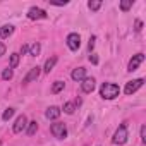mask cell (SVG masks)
<instances>
[{
    "mask_svg": "<svg viewBox=\"0 0 146 146\" xmlns=\"http://www.w3.org/2000/svg\"><path fill=\"white\" fill-rule=\"evenodd\" d=\"M119 93H120V88L113 83H103L100 88V96L103 100H113L119 96Z\"/></svg>",
    "mask_w": 146,
    "mask_h": 146,
    "instance_id": "6da1fadb",
    "label": "cell"
},
{
    "mask_svg": "<svg viewBox=\"0 0 146 146\" xmlns=\"http://www.w3.org/2000/svg\"><path fill=\"white\" fill-rule=\"evenodd\" d=\"M127 137H129L127 125L122 124V125H119V129L115 131V134H113V137H112V143H113V144H124V143L127 141Z\"/></svg>",
    "mask_w": 146,
    "mask_h": 146,
    "instance_id": "7a4b0ae2",
    "label": "cell"
},
{
    "mask_svg": "<svg viewBox=\"0 0 146 146\" xmlns=\"http://www.w3.org/2000/svg\"><path fill=\"white\" fill-rule=\"evenodd\" d=\"M50 132H52L55 137L64 139V137L67 136V127H65V124H64V122H55V124H52V125H50Z\"/></svg>",
    "mask_w": 146,
    "mask_h": 146,
    "instance_id": "3957f363",
    "label": "cell"
},
{
    "mask_svg": "<svg viewBox=\"0 0 146 146\" xmlns=\"http://www.w3.org/2000/svg\"><path fill=\"white\" fill-rule=\"evenodd\" d=\"M143 83H144V79H141V78H139V79H134V81H129V83L125 84V88H124V93L131 96L132 93H136V91L143 86Z\"/></svg>",
    "mask_w": 146,
    "mask_h": 146,
    "instance_id": "277c9868",
    "label": "cell"
},
{
    "mask_svg": "<svg viewBox=\"0 0 146 146\" xmlns=\"http://www.w3.org/2000/svg\"><path fill=\"white\" fill-rule=\"evenodd\" d=\"M67 46L72 50V52H76L79 46H81V36L78 33H70L67 36Z\"/></svg>",
    "mask_w": 146,
    "mask_h": 146,
    "instance_id": "5b68a950",
    "label": "cell"
},
{
    "mask_svg": "<svg viewBox=\"0 0 146 146\" xmlns=\"http://www.w3.org/2000/svg\"><path fill=\"white\" fill-rule=\"evenodd\" d=\"M143 62H144V55H143V53H136V55H132V58L129 60L127 70H129V72H134V70H136Z\"/></svg>",
    "mask_w": 146,
    "mask_h": 146,
    "instance_id": "8992f818",
    "label": "cell"
},
{
    "mask_svg": "<svg viewBox=\"0 0 146 146\" xmlns=\"http://www.w3.org/2000/svg\"><path fill=\"white\" fill-rule=\"evenodd\" d=\"M28 17H29V19H46L48 14H46V11L40 9V7H31V9L28 11Z\"/></svg>",
    "mask_w": 146,
    "mask_h": 146,
    "instance_id": "52a82bcc",
    "label": "cell"
},
{
    "mask_svg": "<svg viewBox=\"0 0 146 146\" xmlns=\"http://www.w3.org/2000/svg\"><path fill=\"white\" fill-rule=\"evenodd\" d=\"M40 74H41V67H33L29 72H28V74H26V78L23 79V83L24 84H28V83H33V81H36L38 78H40Z\"/></svg>",
    "mask_w": 146,
    "mask_h": 146,
    "instance_id": "ba28073f",
    "label": "cell"
},
{
    "mask_svg": "<svg viewBox=\"0 0 146 146\" xmlns=\"http://www.w3.org/2000/svg\"><path fill=\"white\" fill-rule=\"evenodd\" d=\"M28 125V119H26V115H19L17 119H16V122H14V127H12V131L16 132V134H19V132H23V129Z\"/></svg>",
    "mask_w": 146,
    "mask_h": 146,
    "instance_id": "9c48e42d",
    "label": "cell"
},
{
    "mask_svg": "<svg viewBox=\"0 0 146 146\" xmlns=\"http://www.w3.org/2000/svg\"><path fill=\"white\" fill-rule=\"evenodd\" d=\"M81 90H83V93H91L95 90V79L93 78H84L81 81Z\"/></svg>",
    "mask_w": 146,
    "mask_h": 146,
    "instance_id": "30bf717a",
    "label": "cell"
},
{
    "mask_svg": "<svg viewBox=\"0 0 146 146\" xmlns=\"http://www.w3.org/2000/svg\"><path fill=\"white\" fill-rule=\"evenodd\" d=\"M60 113H62V110H60L58 107H48L46 112H45V117H46L48 120H57V119L60 117Z\"/></svg>",
    "mask_w": 146,
    "mask_h": 146,
    "instance_id": "8fae6325",
    "label": "cell"
},
{
    "mask_svg": "<svg viewBox=\"0 0 146 146\" xmlns=\"http://www.w3.org/2000/svg\"><path fill=\"white\" fill-rule=\"evenodd\" d=\"M70 78L74 79V81H83V79L86 78V69H84V67L74 69V70H72V74H70Z\"/></svg>",
    "mask_w": 146,
    "mask_h": 146,
    "instance_id": "7c38bea8",
    "label": "cell"
},
{
    "mask_svg": "<svg viewBox=\"0 0 146 146\" xmlns=\"http://www.w3.org/2000/svg\"><path fill=\"white\" fill-rule=\"evenodd\" d=\"M12 33H14V26L12 24H5V26L0 28V38H4V40H7Z\"/></svg>",
    "mask_w": 146,
    "mask_h": 146,
    "instance_id": "4fadbf2b",
    "label": "cell"
},
{
    "mask_svg": "<svg viewBox=\"0 0 146 146\" xmlns=\"http://www.w3.org/2000/svg\"><path fill=\"white\" fill-rule=\"evenodd\" d=\"M55 64H57V57H50L46 62H45V67H43V70L46 72V74H48V72L55 67Z\"/></svg>",
    "mask_w": 146,
    "mask_h": 146,
    "instance_id": "5bb4252c",
    "label": "cell"
},
{
    "mask_svg": "<svg viewBox=\"0 0 146 146\" xmlns=\"http://www.w3.org/2000/svg\"><path fill=\"white\" fill-rule=\"evenodd\" d=\"M36 131H38V122L36 120H31V122H28V136H33V134H36Z\"/></svg>",
    "mask_w": 146,
    "mask_h": 146,
    "instance_id": "9a60e30c",
    "label": "cell"
},
{
    "mask_svg": "<svg viewBox=\"0 0 146 146\" xmlns=\"http://www.w3.org/2000/svg\"><path fill=\"white\" fill-rule=\"evenodd\" d=\"M64 86H65V83H64V81H55V83H53V86H52V93H53V95L60 93V91L64 90Z\"/></svg>",
    "mask_w": 146,
    "mask_h": 146,
    "instance_id": "2e32d148",
    "label": "cell"
},
{
    "mask_svg": "<svg viewBox=\"0 0 146 146\" xmlns=\"http://www.w3.org/2000/svg\"><path fill=\"white\" fill-rule=\"evenodd\" d=\"M74 110H76V103L67 102V103L64 105V112H65L67 115H72V113H74Z\"/></svg>",
    "mask_w": 146,
    "mask_h": 146,
    "instance_id": "e0dca14e",
    "label": "cell"
},
{
    "mask_svg": "<svg viewBox=\"0 0 146 146\" xmlns=\"http://www.w3.org/2000/svg\"><path fill=\"white\" fill-rule=\"evenodd\" d=\"M12 76H14V70H12L11 67L4 69V72H2V79H4V81H9V79H12Z\"/></svg>",
    "mask_w": 146,
    "mask_h": 146,
    "instance_id": "ac0fdd59",
    "label": "cell"
},
{
    "mask_svg": "<svg viewBox=\"0 0 146 146\" xmlns=\"http://www.w3.org/2000/svg\"><path fill=\"white\" fill-rule=\"evenodd\" d=\"M131 7H132V0H122V2H120V11L127 12Z\"/></svg>",
    "mask_w": 146,
    "mask_h": 146,
    "instance_id": "d6986e66",
    "label": "cell"
},
{
    "mask_svg": "<svg viewBox=\"0 0 146 146\" xmlns=\"http://www.w3.org/2000/svg\"><path fill=\"white\" fill-rule=\"evenodd\" d=\"M40 50H41V45H40V43H33V45L29 46V55H38Z\"/></svg>",
    "mask_w": 146,
    "mask_h": 146,
    "instance_id": "ffe728a7",
    "label": "cell"
},
{
    "mask_svg": "<svg viewBox=\"0 0 146 146\" xmlns=\"http://www.w3.org/2000/svg\"><path fill=\"white\" fill-rule=\"evenodd\" d=\"M17 64H19V53H12L11 55V69H16L17 67Z\"/></svg>",
    "mask_w": 146,
    "mask_h": 146,
    "instance_id": "44dd1931",
    "label": "cell"
},
{
    "mask_svg": "<svg viewBox=\"0 0 146 146\" xmlns=\"http://www.w3.org/2000/svg\"><path fill=\"white\" fill-rule=\"evenodd\" d=\"M14 112H16L14 108H7V110H5V112L2 113V120H4V122H7V120H9V119H11V117L14 115Z\"/></svg>",
    "mask_w": 146,
    "mask_h": 146,
    "instance_id": "7402d4cb",
    "label": "cell"
},
{
    "mask_svg": "<svg viewBox=\"0 0 146 146\" xmlns=\"http://www.w3.org/2000/svg\"><path fill=\"white\" fill-rule=\"evenodd\" d=\"M88 7H90V11H98L102 7V2L100 0H91V2L88 4Z\"/></svg>",
    "mask_w": 146,
    "mask_h": 146,
    "instance_id": "603a6c76",
    "label": "cell"
},
{
    "mask_svg": "<svg viewBox=\"0 0 146 146\" xmlns=\"http://www.w3.org/2000/svg\"><path fill=\"white\" fill-rule=\"evenodd\" d=\"M141 141L146 143V125H141Z\"/></svg>",
    "mask_w": 146,
    "mask_h": 146,
    "instance_id": "cb8c5ba5",
    "label": "cell"
},
{
    "mask_svg": "<svg viewBox=\"0 0 146 146\" xmlns=\"http://www.w3.org/2000/svg\"><path fill=\"white\" fill-rule=\"evenodd\" d=\"M95 40H96L95 36H91V38H90V43H88V48H90V52L95 48Z\"/></svg>",
    "mask_w": 146,
    "mask_h": 146,
    "instance_id": "d4e9b609",
    "label": "cell"
},
{
    "mask_svg": "<svg viewBox=\"0 0 146 146\" xmlns=\"http://www.w3.org/2000/svg\"><path fill=\"white\" fill-rule=\"evenodd\" d=\"M90 62L95 64V65L98 64V57H96V53H91V55H90Z\"/></svg>",
    "mask_w": 146,
    "mask_h": 146,
    "instance_id": "484cf974",
    "label": "cell"
},
{
    "mask_svg": "<svg viewBox=\"0 0 146 146\" xmlns=\"http://www.w3.org/2000/svg\"><path fill=\"white\" fill-rule=\"evenodd\" d=\"M134 29H136V33H139V31H141V29H143V23H141V21H139V19H137V21H136V28H134Z\"/></svg>",
    "mask_w": 146,
    "mask_h": 146,
    "instance_id": "4316f807",
    "label": "cell"
},
{
    "mask_svg": "<svg viewBox=\"0 0 146 146\" xmlns=\"http://www.w3.org/2000/svg\"><path fill=\"white\" fill-rule=\"evenodd\" d=\"M28 52H29V46H28V45H23V46H21V53L24 55V53H28Z\"/></svg>",
    "mask_w": 146,
    "mask_h": 146,
    "instance_id": "83f0119b",
    "label": "cell"
},
{
    "mask_svg": "<svg viewBox=\"0 0 146 146\" xmlns=\"http://www.w3.org/2000/svg\"><path fill=\"white\" fill-rule=\"evenodd\" d=\"M4 53H5V45H4L2 41H0V57H2Z\"/></svg>",
    "mask_w": 146,
    "mask_h": 146,
    "instance_id": "f1b7e54d",
    "label": "cell"
},
{
    "mask_svg": "<svg viewBox=\"0 0 146 146\" xmlns=\"http://www.w3.org/2000/svg\"><path fill=\"white\" fill-rule=\"evenodd\" d=\"M0 146H2V141H0Z\"/></svg>",
    "mask_w": 146,
    "mask_h": 146,
    "instance_id": "f546056e",
    "label": "cell"
}]
</instances>
